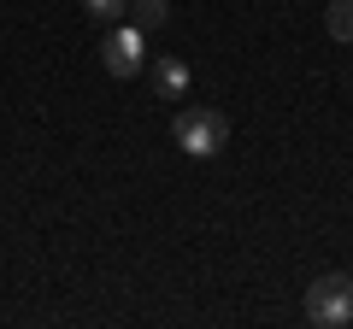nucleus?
<instances>
[{"label":"nucleus","instance_id":"obj_2","mask_svg":"<svg viewBox=\"0 0 353 329\" xmlns=\"http://www.w3.org/2000/svg\"><path fill=\"white\" fill-rule=\"evenodd\" d=\"M306 323H318V329L353 323V277L347 270H330V277H318L306 288Z\"/></svg>","mask_w":353,"mask_h":329},{"label":"nucleus","instance_id":"obj_5","mask_svg":"<svg viewBox=\"0 0 353 329\" xmlns=\"http://www.w3.org/2000/svg\"><path fill=\"white\" fill-rule=\"evenodd\" d=\"M124 12L136 18V30H159L165 18H171V0H130Z\"/></svg>","mask_w":353,"mask_h":329},{"label":"nucleus","instance_id":"obj_1","mask_svg":"<svg viewBox=\"0 0 353 329\" xmlns=\"http://www.w3.org/2000/svg\"><path fill=\"white\" fill-rule=\"evenodd\" d=\"M171 136H176V147L189 153V159H212V153L230 141V118L212 112V106H183L176 124H171Z\"/></svg>","mask_w":353,"mask_h":329},{"label":"nucleus","instance_id":"obj_6","mask_svg":"<svg viewBox=\"0 0 353 329\" xmlns=\"http://www.w3.org/2000/svg\"><path fill=\"white\" fill-rule=\"evenodd\" d=\"M324 30L336 41H353V0H330L324 6Z\"/></svg>","mask_w":353,"mask_h":329},{"label":"nucleus","instance_id":"obj_3","mask_svg":"<svg viewBox=\"0 0 353 329\" xmlns=\"http://www.w3.org/2000/svg\"><path fill=\"white\" fill-rule=\"evenodd\" d=\"M141 59H148V36H141L136 24L106 30V41H101V65H106V76H136Z\"/></svg>","mask_w":353,"mask_h":329},{"label":"nucleus","instance_id":"obj_4","mask_svg":"<svg viewBox=\"0 0 353 329\" xmlns=\"http://www.w3.org/2000/svg\"><path fill=\"white\" fill-rule=\"evenodd\" d=\"M153 94L159 100H183L189 94V65L183 59H153Z\"/></svg>","mask_w":353,"mask_h":329},{"label":"nucleus","instance_id":"obj_7","mask_svg":"<svg viewBox=\"0 0 353 329\" xmlns=\"http://www.w3.org/2000/svg\"><path fill=\"white\" fill-rule=\"evenodd\" d=\"M124 6H130V0H83V12L94 18V24H118V18H124Z\"/></svg>","mask_w":353,"mask_h":329}]
</instances>
